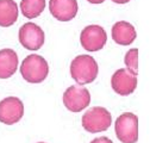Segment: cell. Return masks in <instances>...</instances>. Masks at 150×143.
I'll list each match as a JSON object with an SVG mask.
<instances>
[{"mask_svg": "<svg viewBox=\"0 0 150 143\" xmlns=\"http://www.w3.org/2000/svg\"><path fill=\"white\" fill-rule=\"evenodd\" d=\"M111 86L117 94L123 97L130 96L137 87V75L131 73L126 68H120L112 75Z\"/></svg>", "mask_w": 150, "mask_h": 143, "instance_id": "52a82bcc", "label": "cell"}, {"mask_svg": "<svg viewBox=\"0 0 150 143\" xmlns=\"http://www.w3.org/2000/svg\"><path fill=\"white\" fill-rule=\"evenodd\" d=\"M38 143H44V142H38Z\"/></svg>", "mask_w": 150, "mask_h": 143, "instance_id": "d6986e66", "label": "cell"}, {"mask_svg": "<svg viewBox=\"0 0 150 143\" xmlns=\"http://www.w3.org/2000/svg\"><path fill=\"white\" fill-rule=\"evenodd\" d=\"M136 37H137L136 29L129 22L120 21L112 26V38L117 44L129 45L136 40Z\"/></svg>", "mask_w": 150, "mask_h": 143, "instance_id": "8fae6325", "label": "cell"}, {"mask_svg": "<svg viewBox=\"0 0 150 143\" xmlns=\"http://www.w3.org/2000/svg\"><path fill=\"white\" fill-rule=\"evenodd\" d=\"M24 115V105L17 97H7L0 101V122L6 125L18 123Z\"/></svg>", "mask_w": 150, "mask_h": 143, "instance_id": "ba28073f", "label": "cell"}, {"mask_svg": "<svg viewBox=\"0 0 150 143\" xmlns=\"http://www.w3.org/2000/svg\"><path fill=\"white\" fill-rule=\"evenodd\" d=\"M98 63L89 55H79L70 63V75L81 86L94 81L98 76Z\"/></svg>", "mask_w": 150, "mask_h": 143, "instance_id": "6da1fadb", "label": "cell"}, {"mask_svg": "<svg viewBox=\"0 0 150 143\" xmlns=\"http://www.w3.org/2000/svg\"><path fill=\"white\" fill-rule=\"evenodd\" d=\"M112 123V116L101 106H94L85 112L82 116V127L86 131L91 134H97L100 131H106Z\"/></svg>", "mask_w": 150, "mask_h": 143, "instance_id": "3957f363", "label": "cell"}, {"mask_svg": "<svg viewBox=\"0 0 150 143\" xmlns=\"http://www.w3.org/2000/svg\"><path fill=\"white\" fill-rule=\"evenodd\" d=\"M107 42V35L100 25H88L80 35V43L87 51H98Z\"/></svg>", "mask_w": 150, "mask_h": 143, "instance_id": "8992f818", "label": "cell"}, {"mask_svg": "<svg viewBox=\"0 0 150 143\" xmlns=\"http://www.w3.org/2000/svg\"><path fill=\"white\" fill-rule=\"evenodd\" d=\"M88 3H91V4H94V5H98V4H101V3H104L105 0H87Z\"/></svg>", "mask_w": 150, "mask_h": 143, "instance_id": "e0dca14e", "label": "cell"}, {"mask_svg": "<svg viewBox=\"0 0 150 143\" xmlns=\"http://www.w3.org/2000/svg\"><path fill=\"white\" fill-rule=\"evenodd\" d=\"M112 1H113V3H116V4H126V3H129L130 1V0H112Z\"/></svg>", "mask_w": 150, "mask_h": 143, "instance_id": "ac0fdd59", "label": "cell"}, {"mask_svg": "<svg viewBox=\"0 0 150 143\" xmlns=\"http://www.w3.org/2000/svg\"><path fill=\"white\" fill-rule=\"evenodd\" d=\"M117 138L122 143H136L138 141V117L135 113H122L115 124Z\"/></svg>", "mask_w": 150, "mask_h": 143, "instance_id": "277c9868", "label": "cell"}, {"mask_svg": "<svg viewBox=\"0 0 150 143\" xmlns=\"http://www.w3.org/2000/svg\"><path fill=\"white\" fill-rule=\"evenodd\" d=\"M19 42L28 50H38L44 44V32L35 23H26L19 29Z\"/></svg>", "mask_w": 150, "mask_h": 143, "instance_id": "9c48e42d", "label": "cell"}, {"mask_svg": "<svg viewBox=\"0 0 150 143\" xmlns=\"http://www.w3.org/2000/svg\"><path fill=\"white\" fill-rule=\"evenodd\" d=\"M76 0H50L49 11L55 19L60 22H69L78 13Z\"/></svg>", "mask_w": 150, "mask_h": 143, "instance_id": "30bf717a", "label": "cell"}, {"mask_svg": "<svg viewBox=\"0 0 150 143\" xmlns=\"http://www.w3.org/2000/svg\"><path fill=\"white\" fill-rule=\"evenodd\" d=\"M21 73L25 81L30 84H40L43 82L48 76L49 64L41 55L31 54L22 62Z\"/></svg>", "mask_w": 150, "mask_h": 143, "instance_id": "7a4b0ae2", "label": "cell"}, {"mask_svg": "<svg viewBox=\"0 0 150 143\" xmlns=\"http://www.w3.org/2000/svg\"><path fill=\"white\" fill-rule=\"evenodd\" d=\"M91 103V94L88 89L81 85H73L63 93V104L67 110L71 112H80L85 110Z\"/></svg>", "mask_w": 150, "mask_h": 143, "instance_id": "5b68a950", "label": "cell"}, {"mask_svg": "<svg viewBox=\"0 0 150 143\" xmlns=\"http://www.w3.org/2000/svg\"><path fill=\"white\" fill-rule=\"evenodd\" d=\"M124 63L126 66V69H129L135 75H138V49L136 48L130 49L125 54Z\"/></svg>", "mask_w": 150, "mask_h": 143, "instance_id": "9a60e30c", "label": "cell"}, {"mask_svg": "<svg viewBox=\"0 0 150 143\" xmlns=\"http://www.w3.org/2000/svg\"><path fill=\"white\" fill-rule=\"evenodd\" d=\"M18 68V55L12 49L0 50V79L11 78Z\"/></svg>", "mask_w": 150, "mask_h": 143, "instance_id": "7c38bea8", "label": "cell"}, {"mask_svg": "<svg viewBox=\"0 0 150 143\" xmlns=\"http://www.w3.org/2000/svg\"><path fill=\"white\" fill-rule=\"evenodd\" d=\"M91 143H113L110 138H107V137H98V138H94Z\"/></svg>", "mask_w": 150, "mask_h": 143, "instance_id": "2e32d148", "label": "cell"}, {"mask_svg": "<svg viewBox=\"0 0 150 143\" xmlns=\"http://www.w3.org/2000/svg\"><path fill=\"white\" fill-rule=\"evenodd\" d=\"M18 19V6L14 0H0V26H11Z\"/></svg>", "mask_w": 150, "mask_h": 143, "instance_id": "4fadbf2b", "label": "cell"}, {"mask_svg": "<svg viewBox=\"0 0 150 143\" xmlns=\"http://www.w3.org/2000/svg\"><path fill=\"white\" fill-rule=\"evenodd\" d=\"M45 7V0H22L21 1V10L24 17L29 19L38 17Z\"/></svg>", "mask_w": 150, "mask_h": 143, "instance_id": "5bb4252c", "label": "cell"}]
</instances>
